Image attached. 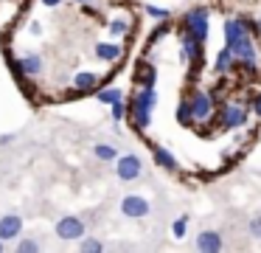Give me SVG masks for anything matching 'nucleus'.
<instances>
[{"instance_id":"obj_1","label":"nucleus","mask_w":261,"mask_h":253,"mask_svg":"<svg viewBox=\"0 0 261 253\" xmlns=\"http://www.w3.org/2000/svg\"><path fill=\"white\" fill-rule=\"evenodd\" d=\"M225 45L233 51V56H236V71H244L247 76H255L258 79V48H255V37L247 31V26H244L239 17H227L225 20Z\"/></svg>"},{"instance_id":"obj_2","label":"nucleus","mask_w":261,"mask_h":253,"mask_svg":"<svg viewBox=\"0 0 261 253\" xmlns=\"http://www.w3.org/2000/svg\"><path fill=\"white\" fill-rule=\"evenodd\" d=\"M154 107H158V90L154 87H138V93L129 99V116H126L138 132H143V129L152 124Z\"/></svg>"},{"instance_id":"obj_3","label":"nucleus","mask_w":261,"mask_h":253,"mask_svg":"<svg viewBox=\"0 0 261 253\" xmlns=\"http://www.w3.org/2000/svg\"><path fill=\"white\" fill-rule=\"evenodd\" d=\"M250 104H242V101L227 99L225 104H219V112H216V124L219 129H242L250 118Z\"/></svg>"},{"instance_id":"obj_4","label":"nucleus","mask_w":261,"mask_h":253,"mask_svg":"<svg viewBox=\"0 0 261 253\" xmlns=\"http://www.w3.org/2000/svg\"><path fill=\"white\" fill-rule=\"evenodd\" d=\"M180 28L186 34H191V37H197V39H208V34H211V11L205 9V6H197V9H191V11H186V14L180 17Z\"/></svg>"},{"instance_id":"obj_5","label":"nucleus","mask_w":261,"mask_h":253,"mask_svg":"<svg viewBox=\"0 0 261 253\" xmlns=\"http://www.w3.org/2000/svg\"><path fill=\"white\" fill-rule=\"evenodd\" d=\"M57 236L62 242H82L85 239V219L82 217H76V214H65V217H59L57 219Z\"/></svg>"},{"instance_id":"obj_6","label":"nucleus","mask_w":261,"mask_h":253,"mask_svg":"<svg viewBox=\"0 0 261 253\" xmlns=\"http://www.w3.org/2000/svg\"><path fill=\"white\" fill-rule=\"evenodd\" d=\"M188 99H191L197 124L199 121H211V118H214L216 101H214V96H211V90H191V93H188Z\"/></svg>"},{"instance_id":"obj_7","label":"nucleus","mask_w":261,"mask_h":253,"mask_svg":"<svg viewBox=\"0 0 261 253\" xmlns=\"http://www.w3.org/2000/svg\"><path fill=\"white\" fill-rule=\"evenodd\" d=\"M115 174H118L121 183H132L143 174V160L138 155H118L115 160Z\"/></svg>"},{"instance_id":"obj_8","label":"nucleus","mask_w":261,"mask_h":253,"mask_svg":"<svg viewBox=\"0 0 261 253\" xmlns=\"http://www.w3.org/2000/svg\"><path fill=\"white\" fill-rule=\"evenodd\" d=\"M180 56L188 62V65H202V59H205V42L182 31L180 34Z\"/></svg>"},{"instance_id":"obj_9","label":"nucleus","mask_w":261,"mask_h":253,"mask_svg":"<svg viewBox=\"0 0 261 253\" xmlns=\"http://www.w3.org/2000/svg\"><path fill=\"white\" fill-rule=\"evenodd\" d=\"M149 211H152V205H149V200L141 194H126L124 200H121V214L129 217V219H143V217H149Z\"/></svg>"},{"instance_id":"obj_10","label":"nucleus","mask_w":261,"mask_h":253,"mask_svg":"<svg viewBox=\"0 0 261 253\" xmlns=\"http://www.w3.org/2000/svg\"><path fill=\"white\" fill-rule=\"evenodd\" d=\"M98 73L93 71H79L73 76V82H70V96H87L93 93V90H98Z\"/></svg>"},{"instance_id":"obj_11","label":"nucleus","mask_w":261,"mask_h":253,"mask_svg":"<svg viewBox=\"0 0 261 253\" xmlns=\"http://www.w3.org/2000/svg\"><path fill=\"white\" fill-rule=\"evenodd\" d=\"M23 234V217L20 214H6L0 217V239L9 242V239H20Z\"/></svg>"},{"instance_id":"obj_12","label":"nucleus","mask_w":261,"mask_h":253,"mask_svg":"<svg viewBox=\"0 0 261 253\" xmlns=\"http://www.w3.org/2000/svg\"><path fill=\"white\" fill-rule=\"evenodd\" d=\"M158 82V67H154L152 59H141L135 67V84L138 87H154Z\"/></svg>"},{"instance_id":"obj_13","label":"nucleus","mask_w":261,"mask_h":253,"mask_svg":"<svg viewBox=\"0 0 261 253\" xmlns=\"http://www.w3.org/2000/svg\"><path fill=\"white\" fill-rule=\"evenodd\" d=\"M152 157H154V163H158V169H166V172H180V160H177L166 146L152 144Z\"/></svg>"},{"instance_id":"obj_14","label":"nucleus","mask_w":261,"mask_h":253,"mask_svg":"<svg viewBox=\"0 0 261 253\" xmlns=\"http://www.w3.org/2000/svg\"><path fill=\"white\" fill-rule=\"evenodd\" d=\"M222 234L219 231H202V234L197 236V250L202 253H219L222 250Z\"/></svg>"},{"instance_id":"obj_15","label":"nucleus","mask_w":261,"mask_h":253,"mask_svg":"<svg viewBox=\"0 0 261 253\" xmlns=\"http://www.w3.org/2000/svg\"><path fill=\"white\" fill-rule=\"evenodd\" d=\"M174 118H177L180 127H197V116H194V107H191V99H188V96H182V99L177 101Z\"/></svg>"},{"instance_id":"obj_16","label":"nucleus","mask_w":261,"mask_h":253,"mask_svg":"<svg viewBox=\"0 0 261 253\" xmlns=\"http://www.w3.org/2000/svg\"><path fill=\"white\" fill-rule=\"evenodd\" d=\"M233 71H236V56H233V51L225 45L214 59V73L216 76H225V73H233Z\"/></svg>"},{"instance_id":"obj_17","label":"nucleus","mask_w":261,"mask_h":253,"mask_svg":"<svg viewBox=\"0 0 261 253\" xmlns=\"http://www.w3.org/2000/svg\"><path fill=\"white\" fill-rule=\"evenodd\" d=\"M96 56L101 62H121L124 59V45H118V42H96Z\"/></svg>"},{"instance_id":"obj_18","label":"nucleus","mask_w":261,"mask_h":253,"mask_svg":"<svg viewBox=\"0 0 261 253\" xmlns=\"http://www.w3.org/2000/svg\"><path fill=\"white\" fill-rule=\"evenodd\" d=\"M23 71L29 79H40L42 71H45V62H42L40 54H34V51H29V54H23Z\"/></svg>"},{"instance_id":"obj_19","label":"nucleus","mask_w":261,"mask_h":253,"mask_svg":"<svg viewBox=\"0 0 261 253\" xmlns=\"http://www.w3.org/2000/svg\"><path fill=\"white\" fill-rule=\"evenodd\" d=\"M3 56H6V65H9V71H12L14 82L17 84L29 82V76H25V71H23V56H14L9 48H3Z\"/></svg>"},{"instance_id":"obj_20","label":"nucleus","mask_w":261,"mask_h":253,"mask_svg":"<svg viewBox=\"0 0 261 253\" xmlns=\"http://www.w3.org/2000/svg\"><path fill=\"white\" fill-rule=\"evenodd\" d=\"M107 31H110V37H115V39H124V37H129L132 34V22L126 20V17H113V20L107 22Z\"/></svg>"},{"instance_id":"obj_21","label":"nucleus","mask_w":261,"mask_h":253,"mask_svg":"<svg viewBox=\"0 0 261 253\" xmlns=\"http://www.w3.org/2000/svg\"><path fill=\"white\" fill-rule=\"evenodd\" d=\"M118 99H126L121 87H98L96 90V101H98V104H115Z\"/></svg>"},{"instance_id":"obj_22","label":"nucleus","mask_w":261,"mask_h":253,"mask_svg":"<svg viewBox=\"0 0 261 253\" xmlns=\"http://www.w3.org/2000/svg\"><path fill=\"white\" fill-rule=\"evenodd\" d=\"M93 155H96L98 160H104V163L118 160V149H115L113 144H96V146H93Z\"/></svg>"},{"instance_id":"obj_23","label":"nucleus","mask_w":261,"mask_h":253,"mask_svg":"<svg viewBox=\"0 0 261 253\" xmlns=\"http://www.w3.org/2000/svg\"><path fill=\"white\" fill-rule=\"evenodd\" d=\"M110 116H113V121H124L129 116V99H118L115 104H110Z\"/></svg>"},{"instance_id":"obj_24","label":"nucleus","mask_w":261,"mask_h":253,"mask_svg":"<svg viewBox=\"0 0 261 253\" xmlns=\"http://www.w3.org/2000/svg\"><path fill=\"white\" fill-rule=\"evenodd\" d=\"M143 11H146L152 20H158V22H163V20H171V11L169 9H163V6H152V3H143Z\"/></svg>"},{"instance_id":"obj_25","label":"nucleus","mask_w":261,"mask_h":253,"mask_svg":"<svg viewBox=\"0 0 261 253\" xmlns=\"http://www.w3.org/2000/svg\"><path fill=\"white\" fill-rule=\"evenodd\" d=\"M171 234H174V239H182V236L188 234V214H180V217L171 222Z\"/></svg>"},{"instance_id":"obj_26","label":"nucleus","mask_w":261,"mask_h":253,"mask_svg":"<svg viewBox=\"0 0 261 253\" xmlns=\"http://www.w3.org/2000/svg\"><path fill=\"white\" fill-rule=\"evenodd\" d=\"M239 20H242L244 26H247V31L253 34L255 39H261V20H258V17H247V14H239Z\"/></svg>"},{"instance_id":"obj_27","label":"nucleus","mask_w":261,"mask_h":253,"mask_svg":"<svg viewBox=\"0 0 261 253\" xmlns=\"http://www.w3.org/2000/svg\"><path fill=\"white\" fill-rule=\"evenodd\" d=\"M79 247L85 253H101L104 250V242L101 239H93V236H85V239L79 242Z\"/></svg>"},{"instance_id":"obj_28","label":"nucleus","mask_w":261,"mask_h":253,"mask_svg":"<svg viewBox=\"0 0 261 253\" xmlns=\"http://www.w3.org/2000/svg\"><path fill=\"white\" fill-rule=\"evenodd\" d=\"M17 250L20 253H37V250H40V242H37V239H20L17 242Z\"/></svg>"},{"instance_id":"obj_29","label":"nucleus","mask_w":261,"mask_h":253,"mask_svg":"<svg viewBox=\"0 0 261 253\" xmlns=\"http://www.w3.org/2000/svg\"><path fill=\"white\" fill-rule=\"evenodd\" d=\"M247 231H250V236H255V239H261V214H255V217L247 222Z\"/></svg>"},{"instance_id":"obj_30","label":"nucleus","mask_w":261,"mask_h":253,"mask_svg":"<svg viewBox=\"0 0 261 253\" xmlns=\"http://www.w3.org/2000/svg\"><path fill=\"white\" fill-rule=\"evenodd\" d=\"M166 34H169V20H163L158 28H154V31H152V37H149V42H158V39H163Z\"/></svg>"},{"instance_id":"obj_31","label":"nucleus","mask_w":261,"mask_h":253,"mask_svg":"<svg viewBox=\"0 0 261 253\" xmlns=\"http://www.w3.org/2000/svg\"><path fill=\"white\" fill-rule=\"evenodd\" d=\"M250 110L255 112V118H261V93H253V96H250Z\"/></svg>"},{"instance_id":"obj_32","label":"nucleus","mask_w":261,"mask_h":253,"mask_svg":"<svg viewBox=\"0 0 261 253\" xmlns=\"http://www.w3.org/2000/svg\"><path fill=\"white\" fill-rule=\"evenodd\" d=\"M29 31L34 34V37H40V34H42V26H40V22L34 20V22H31V28H29Z\"/></svg>"},{"instance_id":"obj_33","label":"nucleus","mask_w":261,"mask_h":253,"mask_svg":"<svg viewBox=\"0 0 261 253\" xmlns=\"http://www.w3.org/2000/svg\"><path fill=\"white\" fill-rule=\"evenodd\" d=\"M12 141H14V135H12V132H9V135H0V146H9Z\"/></svg>"},{"instance_id":"obj_34","label":"nucleus","mask_w":261,"mask_h":253,"mask_svg":"<svg viewBox=\"0 0 261 253\" xmlns=\"http://www.w3.org/2000/svg\"><path fill=\"white\" fill-rule=\"evenodd\" d=\"M40 3H42V6H48V9H57V6L62 3V0H40Z\"/></svg>"},{"instance_id":"obj_35","label":"nucleus","mask_w":261,"mask_h":253,"mask_svg":"<svg viewBox=\"0 0 261 253\" xmlns=\"http://www.w3.org/2000/svg\"><path fill=\"white\" fill-rule=\"evenodd\" d=\"M73 3H79V6H85V3H93V0H73Z\"/></svg>"},{"instance_id":"obj_36","label":"nucleus","mask_w":261,"mask_h":253,"mask_svg":"<svg viewBox=\"0 0 261 253\" xmlns=\"http://www.w3.org/2000/svg\"><path fill=\"white\" fill-rule=\"evenodd\" d=\"M3 250H6V242H3V239H0V253H3Z\"/></svg>"}]
</instances>
